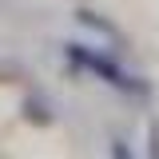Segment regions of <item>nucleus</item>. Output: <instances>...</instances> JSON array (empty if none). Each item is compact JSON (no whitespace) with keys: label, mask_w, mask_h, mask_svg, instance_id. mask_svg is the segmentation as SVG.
Here are the masks:
<instances>
[{"label":"nucleus","mask_w":159,"mask_h":159,"mask_svg":"<svg viewBox=\"0 0 159 159\" xmlns=\"http://www.w3.org/2000/svg\"><path fill=\"white\" fill-rule=\"evenodd\" d=\"M80 16V24H88V28H99V32H107V36H116V28L107 24V20H99L96 12H76Z\"/></svg>","instance_id":"f03ea898"},{"label":"nucleus","mask_w":159,"mask_h":159,"mask_svg":"<svg viewBox=\"0 0 159 159\" xmlns=\"http://www.w3.org/2000/svg\"><path fill=\"white\" fill-rule=\"evenodd\" d=\"M24 116L32 119V123H48V119H52V116H48V111H44V103H32V99L24 103Z\"/></svg>","instance_id":"7ed1b4c3"},{"label":"nucleus","mask_w":159,"mask_h":159,"mask_svg":"<svg viewBox=\"0 0 159 159\" xmlns=\"http://www.w3.org/2000/svg\"><path fill=\"white\" fill-rule=\"evenodd\" d=\"M64 52H68V60H72L76 68H84V72L99 76L103 84H111V88H119V92H147V84H139L135 76H127L116 60L103 56V52H92V48H84V44H68Z\"/></svg>","instance_id":"f257e3e1"}]
</instances>
